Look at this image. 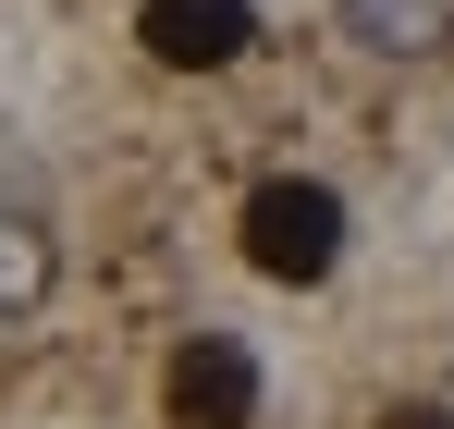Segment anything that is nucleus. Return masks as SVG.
<instances>
[{"mask_svg": "<svg viewBox=\"0 0 454 429\" xmlns=\"http://www.w3.org/2000/svg\"><path fill=\"white\" fill-rule=\"evenodd\" d=\"M332 258H344V197H332L319 172H283V184L246 197V270H270V283H332Z\"/></svg>", "mask_w": 454, "mask_h": 429, "instance_id": "nucleus-1", "label": "nucleus"}, {"mask_svg": "<svg viewBox=\"0 0 454 429\" xmlns=\"http://www.w3.org/2000/svg\"><path fill=\"white\" fill-rule=\"evenodd\" d=\"M160 405H172V429H258V356L233 332H184Z\"/></svg>", "mask_w": 454, "mask_h": 429, "instance_id": "nucleus-2", "label": "nucleus"}, {"mask_svg": "<svg viewBox=\"0 0 454 429\" xmlns=\"http://www.w3.org/2000/svg\"><path fill=\"white\" fill-rule=\"evenodd\" d=\"M136 37H148L160 74H233L246 37H258V12H246V0H148Z\"/></svg>", "mask_w": 454, "mask_h": 429, "instance_id": "nucleus-3", "label": "nucleus"}, {"mask_svg": "<svg viewBox=\"0 0 454 429\" xmlns=\"http://www.w3.org/2000/svg\"><path fill=\"white\" fill-rule=\"evenodd\" d=\"M332 25H344L369 62H430V50H454V0H332Z\"/></svg>", "mask_w": 454, "mask_h": 429, "instance_id": "nucleus-4", "label": "nucleus"}, {"mask_svg": "<svg viewBox=\"0 0 454 429\" xmlns=\"http://www.w3.org/2000/svg\"><path fill=\"white\" fill-rule=\"evenodd\" d=\"M62 283V246H50V221L37 209H0V332H25L37 307Z\"/></svg>", "mask_w": 454, "mask_h": 429, "instance_id": "nucleus-5", "label": "nucleus"}, {"mask_svg": "<svg viewBox=\"0 0 454 429\" xmlns=\"http://www.w3.org/2000/svg\"><path fill=\"white\" fill-rule=\"evenodd\" d=\"M380 429H454V405H393Z\"/></svg>", "mask_w": 454, "mask_h": 429, "instance_id": "nucleus-6", "label": "nucleus"}]
</instances>
